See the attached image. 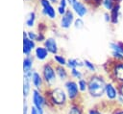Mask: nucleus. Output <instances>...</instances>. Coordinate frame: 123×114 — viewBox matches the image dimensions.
Listing matches in <instances>:
<instances>
[{
  "instance_id": "obj_41",
  "label": "nucleus",
  "mask_w": 123,
  "mask_h": 114,
  "mask_svg": "<svg viewBox=\"0 0 123 114\" xmlns=\"http://www.w3.org/2000/svg\"><path fill=\"white\" fill-rule=\"evenodd\" d=\"M86 1H88V0H86Z\"/></svg>"
},
{
  "instance_id": "obj_29",
  "label": "nucleus",
  "mask_w": 123,
  "mask_h": 114,
  "mask_svg": "<svg viewBox=\"0 0 123 114\" xmlns=\"http://www.w3.org/2000/svg\"><path fill=\"white\" fill-rule=\"evenodd\" d=\"M84 25H85V23H84V21H83L82 18L78 17L77 19L74 20V27L76 29H82L84 27Z\"/></svg>"
},
{
  "instance_id": "obj_10",
  "label": "nucleus",
  "mask_w": 123,
  "mask_h": 114,
  "mask_svg": "<svg viewBox=\"0 0 123 114\" xmlns=\"http://www.w3.org/2000/svg\"><path fill=\"white\" fill-rule=\"evenodd\" d=\"M72 10L80 18H82V17H84L85 15L87 14V8H86V6L83 2H81L79 0L72 6Z\"/></svg>"
},
{
  "instance_id": "obj_12",
  "label": "nucleus",
  "mask_w": 123,
  "mask_h": 114,
  "mask_svg": "<svg viewBox=\"0 0 123 114\" xmlns=\"http://www.w3.org/2000/svg\"><path fill=\"white\" fill-rule=\"evenodd\" d=\"M66 114H85L83 107L76 102H73L68 104Z\"/></svg>"
},
{
  "instance_id": "obj_3",
  "label": "nucleus",
  "mask_w": 123,
  "mask_h": 114,
  "mask_svg": "<svg viewBox=\"0 0 123 114\" xmlns=\"http://www.w3.org/2000/svg\"><path fill=\"white\" fill-rule=\"evenodd\" d=\"M109 80L116 84L123 83V61H113L109 65Z\"/></svg>"
},
{
  "instance_id": "obj_17",
  "label": "nucleus",
  "mask_w": 123,
  "mask_h": 114,
  "mask_svg": "<svg viewBox=\"0 0 123 114\" xmlns=\"http://www.w3.org/2000/svg\"><path fill=\"white\" fill-rule=\"evenodd\" d=\"M66 66L70 70L74 69V68H81V67H84V62H83V60H80L78 58H69V59H67Z\"/></svg>"
},
{
  "instance_id": "obj_19",
  "label": "nucleus",
  "mask_w": 123,
  "mask_h": 114,
  "mask_svg": "<svg viewBox=\"0 0 123 114\" xmlns=\"http://www.w3.org/2000/svg\"><path fill=\"white\" fill-rule=\"evenodd\" d=\"M49 52L47 51V49L45 47H37L36 49V56L37 57V59L39 60H44L47 57H48Z\"/></svg>"
},
{
  "instance_id": "obj_34",
  "label": "nucleus",
  "mask_w": 123,
  "mask_h": 114,
  "mask_svg": "<svg viewBox=\"0 0 123 114\" xmlns=\"http://www.w3.org/2000/svg\"><path fill=\"white\" fill-rule=\"evenodd\" d=\"M67 0H60V3H59V6H62V7H64L66 8L67 6Z\"/></svg>"
},
{
  "instance_id": "obj_16",
  "label": "nucleus",
  "mask_w": 123,
  "mask_h": 114,
  "mask_svg": "<svg viewBox=\"0 0 123 114\" xmlns=\"http://www.w3.org/2000/svg\"><path fill=\"white\" fill-rule=\"evenodd\" d=\"M56 68V73H57V77L61 80H67L68 78V73L66 71V69L64 68V66H60L57 65L55 66Z\"/></svg>"
},
{
  "instance_id": "obj_15",
  "label": "nucleus",
  "mask_w": 123,
  "mask_h": 114,
  "mask_svg": "<svg viewBox=\"0 0 123 114\" xmlns=\"http://www.w3.org/2000/svg\"><path fill=\"white\" fill-rule=\"evenodd\" d=\"M43 81H44L43 79L41 78V76L37 72H33V75H32V82H33L34 86L36 87V89L40 90L41 87H42Z\"/></svg>"
},
{
  "instance_id": "obj_28",
  "label": "nucleus",
  "mask_w": 123,
  "mask_h": 114,
  "mask_svg": "<svg viewBox=\"0 0 123 114\" xmlns=\"http://www.w3.org/2000/svg\"><path fill=\"white\" fill-rule=\"evenodd\" d=\"M30 114H44V110L43 108H38L35 105H32Z\"/></svg>"
},
{
  "instance_id": "obj_26",
  "label": "nucleus",
  "mask_w": 123,
  "mask_h": 114,
  "mask_svg": "<svg viewBox=\"0 0 123 114\" xmlns=\"http://www.w3.org/2000/svg\"><path fill=\"white\" fill-rule=\"evenodd\" d=\"M70 75H71L72 78H74V79H76V80H78L84 78V73H83L81 70H79L78 68L71 69V70H70Z\"/></svg>"
},
{
  "instance_id": "obj_18",
  "label": "nucleus",
  "mask_w": 123,
  "mask_h": 114,
  "mask_svg": "<svg viewBox=\"0 0 123 114\" xmlns=\"http://www.w3.org/2000/svg\"><path fill=\"white\" fill-rule=\"evenodd\" d=\"M109 45H110L111 51L118 52L123 55V42L122 41H111Z\"/></svg>"
},
{
  "instance_id": "obj_8",
  "label": "nucleus",
  "mask_w": 123,
  "mask_h": 114,
  "mask_svg": "<svg viewBox=\"0 0 123 114\" xmlns=\"http://www.w3.org/2000/svg\"><path fill=\"white\" fill-rule=\"evenodd\" d=\"M74 13L72 11L67 10L66 12L62 15L61 18V27L63 29H68L70 28V26L72 25V23H74Z\"/></svg>"
},
{
  "instance_id": "obj_9",
  "label": "nucleus",
  "mask_w": 123,
  "mask_h": 114,
  "mask_svg": "<svg viewBox=\"0 0 123 114\" xmlns=\"http://www.w3.org/2000/svg\"><path fill=\"white\" fill-rule=\"evenodd\" d=\"M40 3L43 7V13L50 19H55L57 13H56V10L51 5V2L49 0H40Z\"/></svg>"
},
{
  "instance_id": "obj_6",
  "label": "nucleus",
  "mask_w": 123,
  "mask_h": 114,
  "mask_svg": "<svg viewBox=\"0 0 123 114\" xmlns=\"http://www.w3.org/2000/svg\"><path fill=\"white\" fill-rule=\"evenodd\" d=\"M42 79L43 80L46 82V84H48L49 86H52L57 80V73H56V68L50 64L47 63L43 66L42 69Z\"/></svg>"
},
{
  "instance_id": "obj_40",
  "label": "nucleus",
  "mask_w": 123,
  "mask_h": 114,
  "mask_svg": "<svg viewBox=\"0 0 123 114\" xmlns=\"http://www.w3.org/2000/svg\"><path fill=\"white\" fill-rule=\"evenodd\" d=\"M121 1H122V0H116V2H117V3H120Z\"/></svg>"
},
{
  "instance_id": "obj_25",
  "label": "nucleus",
  "mask_w": 123,
  "mask_h": 114,
  "mask_svg": "<svg viewBox=\"0 0 123 114\" xmlns=\"http://www.w3.org/2000/svg\"><path fill=\"white\" fill-rule=\"evenodd\" d=\"M86 114H108V113L105 111V109H102L101 107L92 106V107L87 109Z\"/></svg>"
},
{
  "instance_id": "obj_39",
  "label": "nucleus",
  "mask_w": 123,
  "mask_h": 114,
  "mask_svg": "<svg viewBox=\"0 0 123 114\" xmlns=\"http://www.w3.org/2000/svg\"><path fill=\"white\" fill-rule=\"evenodd\" d=\"M50 2H52V3H56V2H58V0H49Z\"/></svg>"
},
{
  "instance_id": "obj_27",
  "label": "nucleus",
  "mask_w": 123,
  "mask_h": 114,
  "mask_svg": "<svg viewBox=\"0 0 123 114\" xmlns=\"http://www.w3.org/2000/svg\"><path fill=\"white\" fill-rule=\"evenodd\" d=\"M111 57L113 61H123V55L118 52L111 51Z\"/></svg>"
},
{
  "instance_id": "obj_30",
  "label": "nucleus",
  "mask_w": 123,
  "mask_h": 114,
  "mask_svg": "<svg viewBox=\"0 0 123 114\" xmlns=\"http://www.w3.org/2000/svg\"><path fill=\"white\" fill-rule=\"evenodd\" d=\"M35 17H36V16H35V13H34V12H31V13L29 14V16H28V18H27V20H26V24H27V26L31 27V26L34 25Z\"/></svg>"
},
{
  "instance_id": "obj_35",
  "label": "nucleus",
  "mask_w": 123,
  "mask_h": 114,
  "mask_svg": "<svg viewBox=\"0 0 123 114\" xmlns=\"http://www.w3.org/2000/svg\"><path fill=\"white\" fill-rule=\"evenodd\" d=\"M28 112V105L26 103V102H24V106H23V114H27Z\"/></svg>"
},
{
  "instance_id": "obj_22",
  "label": "nucleus",
  "mask_w": 123,
  "mask_h": 114,
  "mask_svg": "<svg viewBox=\"0 0 123 114\" xmlns=\"http://www.w3.org/2000/svg\"><path fill=\"white\" fill-rule=\"evenodd\" d=\"M32 65H33V57H31L30 56H28L24 61H23V70L24 73H28L30 71H32Z\"/></svg>"
},
{
  "instance_id": "obj_37",
  "label": "nucleus",
  "mask_w": 123,
  "mask_h": 114,
  "mask_svg": "<svg viewBox=\"0 0 123 114\" xmlns=\"http://www.w3.org/2000/svg\"><path fill=\"white\" fill-rule=\"evenodd\" d=\"M77 1H78V0H67V3H68V4H69L71 7H72V6H73V5H74V4H75Z\"/></svg>"
},
{
  "instance_id": "obj_2",
  "label": "nucleus",
  "mask_w": 123,
  "mask_h": 114,
  "mask_svg": "<svg viewBox=\"0 0 123 114\" xmlns=\"http://www.w3.org/2000/svg\"><path fill=\"white\" fill-rule=\"evenodd\" d=\"M68 98L65 90L60 87L52 88L48 94V102L55 107H64L67 105Z\"/></svg>"
},
{
  "instance_id": "obj_21",
  "label": "nucleus",
  "mask_w": 123,
  "mask_h": 114,
  "mask_svg": "<svg viewBox=\"0 0 123 114\" xmlns=\"http://www.w3.org/2000/svg\"><path fill=\"white\" fill-rule=\"evenodd\" d=\"M83 62H84V67H86V69L89 73H91V74H96V72H97V67H96V65H95L91 60H89V59H84Z\"/></svg>"
},
{
  "instance_id": "obj_36",
  "label": "nucleus",
  "mask_w": 123,
  "mask_h": 114,
  "mask_svg": "<svg viewBox=\"0 0 123 114\" xmlns=\"http://www.w3.org/2000/svg\"><path fill=\"white\" fill-rule=\"evenodd\" d=\"M118 89H119V95H121L123 97V83L118 85Z\"/></svg>"
},
{
  "instance_id": "obj_5",
  "label": "nucleus",
  "mask_w": 123,
  "mask_h": 114,
  "mask_svg": "<svg viewBox=\"0 0 123 114\" xmlns=\"http://www.w3.org/2000/svg\"><path fill=\"white\" fill-rule=\"evenodd\" d=\"M64 90L65 93L67 95V98L69 101L76 102L79 99V96L81 94L79 87H78V83L77 81L73 80H67L64 82Z\"/></svg>"
},
{
  "instance_id": "obj_31",
  "label": "nucleus",
  "mask_w": 123,
  "mask_h": 114,
  "mask_svg": "<svg viewBox=\"0 0 123 114\" xmlns=\"http://www.w3.org/2000/svg\"><path fill=\"white\" fill-rule=\"evenodd\" d=\"M111 114H123V107L117 106L116 104H114L112 110L111 111Z\"/></svg>"
},
{
  "instance_id": "obj_4",
  "label": "nucleus",
  "mask_w": 123,
  "mask_h": 114,
  "mask_svg": "<svg viewBox=\"0 0 123 114\" xmlns=\"http://www.w3.org/2000/svg\"><path fill=\"white\" fill-rule=\"evenodd\" d=\"M119 96V89H118V84H116L114 81L109 80L107 81L106 87H105V99L109 103L115 104L116 100Z\"/></svg>"
},
{
  "instance_id": "obj_11",
  "label": "nucleus",
  "mask_w": 123,
  "mask_h": 114,
  "mask_svg": "<svg viewBox=\"0 0 123 114\" xmlns=\"http://www.w3.org/2000/svg\"><path fill=\"white\" fill-rule=\"evenodd\" d=\"M44 47L47 49V51L53 55H57L58 53V45H57V42L54 38L50 37V38H47L45 39L44 41Z\"/></svg>"
},
{
  "instance_id": "obj_33",
  "label": "nucleus",
  "mask_w": 123,
  "mask_h": 114,
  "mask_svg": "<svg viewBox=\"0 0 123 114\" xmlns=\"http://www.w3.org/2000/svg\"><path fill=\"white\" fill-rule=\"evenodd\" d=\"M28 38H30L31 40H36V39H37V35L33 32H29L28 33Z\"/></svg>"
},
{
  "instance_id": "obj_24",
  "label": "nucleus",
  "mask_w": 123,
  "mask_h": 114,
  "mask_svg": "<svg viewBox=\"0 0 123 114\" xmlns=\"http://www.w3.org/2000/svg\"><path fill=\"white\" fill-rule=\"evenodd\" d=\"M53 58H54V60L56 61L57 65H60V66H65L66 63H67V59H66L63 56H62V55H58V54H57V55H54Z\"/></svg>"
},
{
  "instance_id": "obj_1",
  "label": "nucleus",
  "mask_w": 123,
  "mask_h": 114,
  "mask_svg": "<svg viewBox=\"0 0 123 114\" xmlns=\"http://www.w3.org/2000/svg\"><path fill=\"white\" fill-rule=\"evenodd\" d=\"M107 79L100 74H91L87 78V94L92 99H102L105 96Z\"/></svg>"
},
{
  "instance_id": "obj_32",
  "label": "nucleus",
  "mask_w": 123,
  "mask_h": 114,
  "mask_svg": "<svg viewBox=\"0 0 123 114\" xmlns=\"http://www.w3.org/2000/svg\"><path fill=\"white\" fill-rule=\"evenodd\" d=\"M104 20L107 23H111V13L109 11L104 12Z\"/></svg>"
},
{
  "instance_id": "obj_14",
  "label": "nucleus",
  "mask_w": 123,
  "mask_h": 114,
  "mask_svg": "<svg viewBox=\"0 0 123 114\" xmlns=\"http://www.w3.org/2000/svg\"><path fill=\"white\" fill-rule=\"evenodd\" d=\"M35 48V42L34 40H31L30 38L26 37V34H24V40H23V52L26 55H29L30 52Z\"/></svg>"
},
{
  "instance_id": "obj_20",
  "label": "nucleus",
  "mask_w": 123,
  "mask_h": 114,
  "mask_svg": "<svg viewBox=\"0 0 123 114\" xmlns=\"http://www.w3.org/2000/svg\"><path fill=\"white\" fill-rule=\"evenodd\" d=\"M117 4L116 0H102L101 6L106 10V11H111V10L114 8V6Z\"/></svg>"
},
{
  "instance_id": "obj_13",
  "label": "nucleus",
  "mask_w": 123,
  "mask_h": 114,
  "mask_svg": "<svg viewBox=\"0 0 123 114\" xmlns=\"http://www.w3.org/2000/svg\"><path fill=\"white\" fill-rule=\"evenodd\" d=\"M110 13H111V24L116 25L120 19V3H117L114 6V8L111 10V11H110Z\"/></svg>"
},
{
  "instance_id": "obj_23",
  "label": "nucleus",
  "mask_w": 123,
  "mask_h": 114,
  "mask_svg": "<svg viewBox=\"0 0 123 114\" xmlns=\"http://www.w3.org/2000/svg\"><path fill=\"white\" fill-rule=\"evenodd\" d=\"M77 83H78V87H79V90L81 93L87 92V79L83 78V79L79 80L77 81Z\"/></svg>"
},
{
  "instance_id": "obj_38",
  "label": "nucleus",
  "mask_w": 123,
  "mask_h": 114,
  "mask_svg": "<svg viewBox=\"0 0 123 114\" xmlns=\"http://www.w3.org/2000/svg\"><path fill=\"white\" fill-rule=\"evenodd\" d=\"M92 1H94L97 5H101V2H102V0H92Z\"/></svg>"
},
{
  "instance_id": "obj_7",
  "label": "nucleus",
  "mask_w": 123,
  "mask_h": 114,
  "mask_svg": "<svg viewBox=\"0 0 123 114\" xmlns=\"http://www.w3.org/2000/svg\"><path fill=\"white\" fill-rule=\"evenodd\" d=\"M33 105L38 107V108H43L47 104V100L46 98L41 94V92L37 89H35L33 91Z\"/></svg>"
}]
</instances>
